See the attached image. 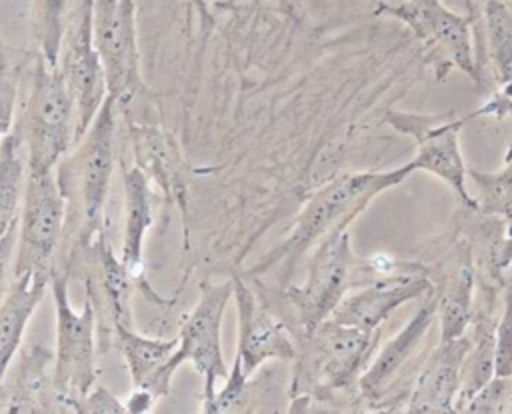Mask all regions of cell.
Masks as SVG:
<instances>
[{
  "label": "cell",
  "mask_w": 512,
  "mask_h": 414,
  "mask_svg": "<svg viewBox=\"0 0 512 414\" xmlns=\"http://www.w3.org/2000/svg\"><path fill=\"white\" fill-rule=\"evenodd\" d=\"M414 168L410 162L390 170L342 172L320 186L296 216L288 236L272 248L248 274L258 276L270 268L284 264L286 274L294 270L304 254H308L322 238L350 224L368 208V204L398 184H402Z\"/></svg>",
  "instance_id": "6da1fadb"
},
{
  "label": "cell",
  "mask_w": 512,
  "mask_h": 414,
  "mask_svg": "<svg viewBox=\"0 0 512 414\" xmlns=\"http://www.w3.org/2000/svg\"><path fill=\"white\" fill-rule=\"evenodd\" d=\"M378 338L380 328L362 330L332 318L296 338L292 402H334L340 396H350L358 404V380L376 352Z\"/></svg>",
  "instance_id": "7a4b0ae2"
},
{
  "label": "cell",
  "mask_w": 512,
  "mask_h": 414,
  "mask_svg": "<svg viewBox=\"0 0 512 414\" xmlns=\"http://www.w3.org/2000/svg\"><path fill=\"white\" fill-rule=\"evenodd\" d=\"M402 264L404 260L390 256L360 258L352 250L348 228L334 230L312 248L304 282L284 290L294 320L288 330L298 338L310 334L330 318L350 290L386 276Z\"/></svg>",
  "instance_id": "3957f363"
},
{
  "label": "cell",
  "mask_w": 512,
  "mask_h": 414,
  "mask_svg": "<svg viewBox=\"0 0 512 414\" xmlns=\"http://www.w3.org/2000/svg\"><path fill=\"white\" fill-rule=\"evenodd\" d=\"M232 298V278L222 284L204 282L196 306L184 316L178 334V348L172 358L144 384L156 398L170 392V382L184 362H190L202 376V406L216 394V380L228 378L222 350V322Z\"/></svg>",
  "instance_id": "277c9868"
},
{
  "label": "cell",
  "mask_w": 512,
  "mask_h": 414,
  "mask_svg": "<svg viewBox=\"0 0 512 414\" xmlns=\"http://www.w3.org/2000/svg\"><path fill=\"white\" fill-rule=\"evenodd\" d=\"M28 170H54L76 144V108L58 66L38 56L18 124Z\"/></svg>",
  "instance_id": "5b68a950"
},
{
  "label": "cell",
  "mask_w": 512,
  "mask_h": 414,
  "mask_svg": "<svg viewBox=\"0 0 512 414\" xmlns=\"http://www.w3.org/2000/svg\"><path fill=\"white\" fill-rule=\"evenodd\" d=\"M376 16H392L412 30L436 70V80H442L452 68H458L482 86L474 42V18L452 12L442 0L378 2Z\"/></svg>",
  "instance_id": "8992f818"
},
{
  "label": "cell",
  "mask_w": 512,
  "mask_h": 414,
  "mask_svg": "<svg viewBox=\"0 0 512 414\" xmlns=\"http://www.w3.org/2000/svg\"><path fill=\"white\" fill-rule=\"evenodd\" d=\"M50 292L56 314V352L52 380L70 412H78L80 400L94 388L96 382V346L94 302L84 294L82 310L76 312L68 296V274L52 272Z\"/></svg>",
  "instance_id": "52a82bcc"
},
{
  "label": "cell",
  "mask_w": 512,
  "mask_h": 414,
  "mask_svg": "<svg viewBox=\"0 0 512 414\" xmlns=\"http://www.w3.org/2000/svg\"><path fill=\"white\" fill-rule=\"evenodd\" d=\"M66 218V192L54 170H28L12 278L34 274L52 276L54 252Z\"/></svg>",
  "instance_id": "ba28073f"
},
{
  "label": "cell",
  "mask_w": 512,
  "mask_h": 414,
  "mask_svg": "<svg viewBox=\"0 0 512 414\" xmlns=\"http://www.w3.org/2000/svg\"><path fill=\"white\" fill-rule=\"evenodd\" d=\"M384 120L416 144V156L410 160L414 170L428 172L448 184L464 210H478L476 198L466 188V162L460 150V132L470 116L454 112H404L386 110Z\"/></svg>",
  "instance_id": "9c48e42d"
},
{
  "label": "cell",
  "mask_w": 512,
  "mask_h": 414,
  "mask_svg": "<svg viewBox=\"0 0 512 414\" xmlns=\"http://www.w3.org/2000/svg\"><path fill=\"white\" fill-rule=\"evenodd\" d=\"M116 114V102L106 96L88 130L76 142V152L66 160V166L72 170L82 210V234L78 246L90 244L102 232L106 196L116 164Z\"/></svg>",
  "instance_id": "30bf717a"
},
{
  "label": "cell",
  "mask_w": 512,
  "mask_h": 414,
  "mask_svg": "<svg viewBox=\"0 0 512 414\" xmlns=\"http://www.w3.org/2000/svg\"><path fill=\"white\" fill-rule=\"evenodd\" d=\"M92 38L100 56L108 96L126 108L142 90L136 34V0H94Z\"/></svg>",
  "instance_id": "8fae6325"
},
{
  "label": "cell",
  "mask_w": 512,
  "mask_h": 414,
  "mask_svg": "<svg viewBox=\"0 0 512 414\" xmlns=\"http://www.w3.org/2000/svg\"><path fill=\"white\" fill-rule=\"evenodd\" d=\"M92 2L80 0L76 20L66 30L58 58V68L76 108V142L84 136L108 96L104 68L92 38Z\"/></svg>",
  "instance_id": "7c38bea8"
},
{
  "label": "cell",
  "mask_w": 512,
  "mask_h": 414,
  "mask_svg": "<svg viewBox=\"0 0 512 414\" xmlns=\"http://www.w3.org/2000/svg\"><path fill=\"white\" fill-rule=\"evenodd\" d=\"M432 286L428 264L404 260L398 270L350 290L330 318L362 330H378L398 306L422 298Z\"/></svg>",
  "instance_id": "4fadbf2b"
},
{
  "label": "cell",
  "mask_w": 512,
  "mask_h": 414,
  "mask_svg": "<svg viewBox=\"0 0 512 414\" xmlns=\"http://www.w3.org/2000/svg\"><path fill=\"white\" fill-rule=\"evenodd\" d=\"M434 324H438V298L432 286L420 298V306L408 318L402 330H398L378 352H374L358 380V404H364L366 410L384 412L392 384L418 352Z\"/></svg>",
  "instance_id": "5bb4252c"
},
{
  "label": "cell",
  "mask_w": 512,
  "mask_h": 414,
  "mask_svg": "<svg viewBox=\"0 0 512 414\" xmlns=\"http://www.w3.org/2000/svg\"><path fill=\"white\" fill-rule=\"evenodd\" d=\"M232 298L238 316V344L234 360H238L242 372L250 378L270 360L292 362L296 356L292 332L284 322L274 318L240 274L232 276Z\"/></svg>",
  "instance_id": "9a60e30c"
},
{
  "label": "cell",
  "mask_w": 512,
  "mask_h": 414,
  "mask_svg": "<svg viewBox=\"0 0 512 414\" xmlns=\"http://www.w3.org/2000/svg\"><path fill=\"white\" fill-rule=\"evenodd\" d=\"M428 270L438 298L440 338L462 336L470 326L476 298V258L470 236H456L444 258Z\"/></svg>",
  "instance_id": "2e32d148"
},
{
  "label": "cell",
  "mask_w": 512,
  "mask_h": 414,
  "mask_svg": "<svg viewBox=\"0 0 512 414\" xmlns=\"http://www.w3.org/2000/svg\"><path fill=\"white\" fill-rule=\"evenodd\" d=\"M470 346L464 332L456 338H440L426 360L420 364L410 386L404 412L410 414H448L460 392L462 362Z\"/></svg>",
  "instance_id": "e0dca14e"
},
{
  "label": "cell",
  "mask_w": 512,
  "mask_h": 414,
  "mask_svg": "<svg viewBox=\"0 0 512 414\" xmlns=\"http://www.w3.org/2000/svg\"><path fill=\"white\" fill-rule=\"evenodd\" d=\"M482 32L484 58L478 62L482 86H486L484 72L490 70L496 88L494 94L468 116L506 118L512 114V6L506 0L482 2Z\"/></svg>",
  "instance_id": "ac0fdd59"
},
{
  "label": "cell",
  "mask_w": 512,
  "mask_h": 414,
  "mask_svg": "<svg viewBox=\"0 0 512 414\" xmlns=\"http://www.w3.org/2000/svg\"><path fill=\"white\" fill-rule=\"evenodd\" d=\"M124 228H122V250L120 258L136 282V290L142 292L152 304L170 306L172 300L162 298L144 276V238L152 226V186L148 176L134 164L124 168Z\"/></svg>",
  "instance_id": "d6986e66"
},
{
  "label": "cell",
  "mask_w": 512,
  "mask_h": 414,
  "mask_svg": "<svg viewBox=\"0 0 512 414\" xmlns=\"http://www.w3.org/2000/svg\"><path fill=\"white\" fill-rule=\"evenodd\" d=\"M130 142L136 166L184 212L188 198L186 160L172 132L152 124H130Z\"/></svg>",
  "instance_id": "ffe728a7"
},
{
  "label": "cell",
  "mask_w": 512,
  "mask_h": 414,
  "mask_svg": "<svg viewBox=\"0 0 512 414\" xmlns=\"http://www.w3.org/2000/svg\"><path fill=\"white\" fill-rule=\"evenodd\" d=\"M80 248H84L88 256V272H82L88 274L84 278L86 294L92 300L102 298V304L110 316V326H132V294L136 290V282L124 266L122 258L116 256L104 232Z\"/></svg>",
  "instance_id": "44dd1931"
},
{
  "label": "cell",
  "mask_w": 512,
  "mask_h": 414,
  "mask_svg": "<svg viewBox=\"0 0 512 414\" xmlns=\"http://www.w3.org/2000/svg\"><path fill=\"white\" fill-rule=\"evenodd\" d=\"M50 278L34 274L14 276L0 300V382L6 378L34 310L50 288Z\"/></svg>",
  "instance_id": "7402d4cb"
},
{
  "label": "cell",
  "mask_w": 512,
  "mask_h": 414,
  "mask_svg": "<svg viewBox=\"0 0 512 414\" xmlns=\"http://www.w3.org/2000/svg\"><path fill=\"white\" fill-rule=\"evenodd\" d=\"M112 332L134 388L144 386L178 348V338L144 336L126 324H114Z\"/></svg>",
  "instance_id": "603a6c76"
},
{
  "label": "cell",
  "mask_w": 512,
  "mask_h": 414,
  "mask_svg": "<svg viewBox=\"0 0 512 414\" xmlns=\"http://www.w3.org/2000/svg\"><path fill=\"white\" fill-rule=\"evenodd\" d=\"M28 162L18 132H10L0 140V238L18 222Z\"/></svg>",
  "instance_id": "cb8c5ba5"
},
{
  "label": "cell",
  "mask_w": 512,
  "mask_h": 414,
  "mask_svg": "<svg viewBox=\"0 0 512 414\" xmlns=\"http://www.w3.org/2000/svg\"><path fill=\"white\" fill-rule=\"evenodd\" d=\"M30 30L40 56L48 64L58 66L68 30V0H34L30 10Z\"/></svg>",
  "instance_id": "d4e9b609"
},
{
  "label": "cell",
  "mask_w": 512,
  "mask_h": 414,
  "mask_svg": "<svg viewBox=\"0 0 512 414\" xmlns=\"http://www.w3.org/2000/svg\"><path fill=\"white\" fill-rule=\"evenodd\" d=\"M468 178L474 182L478 190V196H474L478 202L476 212L512 224V144L508 146L504 166L500 170H468Z\"/></svg>",
  "instance_id": "484cf974"
},
{
  "label": "cell",
  "mask_w": 512,
  "mask_h": 414,
  "mask_svg": "<svg viewBox=\"0 0 512 414\" xmlns=\"http://www.w3.org/2000/svg\"><path fill=\"white\" fill-rule=\"evenodd\" d=\"M20 86V66L12 60L0 34V140L10 134Z\"/></svg>",
  "instance_id": "4316f807"
},
{
  "label": "cell",
  "mask_w": 512,
  "mask_h": 414,
  "mask_svg": "<svg viewBox=\"0 0 512 414\" xmlns=\"http://www.w3.org/2000/svg\"><path fill=\"white\" fill-rule=\"evenodd\" d=\"M512 396V376H492L464 404L462 412L470 414H504Z\"/></svg>",
  "instance_id": "83f0119b"
},
{
  "label": "cell",
  "mask_w": 512,
  "mask_h": 414,
  "mask_svg": "<svg viewBox=\"0 0 512 414\" xmlns=\"http://www.w3.org/2000/svg\"><path fill=\"white\" fill-rule=\"evenodd\" d=\"M496 376H512V290L502 292V308L496 322Z\"/></svg>",
  "instance_id": "f1b7e54d"
},
{
  "label": "cell",
  "mask_w": 512,
  "mask_h": 414,
  "mask_svg": "<svg viewBox=\"0 0 512 414\" xmlns=\"http://www.w3.org/2000/svg\"><path fill=\"white\" fill-rule=\"evenodd\" d=\"M78 412H90V414H118L126 412V406L122 400H118L108 388L96 386L80 400Z\"/></svg>",
  "instance_id": "f546056e"
},
{
  "label": "cell",
  "mask_w": 512,
  "mask_h": 414,
  "mask_svg": "<svg viewBox=\"0 0 512 414\" xmlns=\"http://www.w3.org/2000/svg\"><path fill=\"white\" fill-rule=\"evenodd\" d=\"M16 238H18V222L0 238V300L8 290V274H10V264H14Z\"/></svg>",
  "instance_id": "4dcf8cb0"
},
{
  "label": "cell",
  "mask_w": 512,
  "mask_h": 414,
  "mask_svg": "<svg viewBox=\"0 0 512 414\" xmlns=\"http://www.w3.org/2000/svg\"><path fill=\"white\" fill-rule=\"evenodd\" d=\"M156 400L158 398L148 388H134L130 396L124 400V406H126V412L130 414H146L154 410Z\"/></svg>",
  "instance_id": "1f68e13d"
},
{
  "label": "cell",
  "mask_w": 512,
  "mask_h": 414,
  "mask_svg": "<svg viewBox=\"0 0 512 414\" xmlns=\"http://www.w3.org/2000/svg\"><path fill=\"white\" fill-rule=\"evenodd\" d=\"M508 412H512V396H510V404H508Z\"/></svg>",
  "instance_id": "d6a6232c"
}]
</instances>
